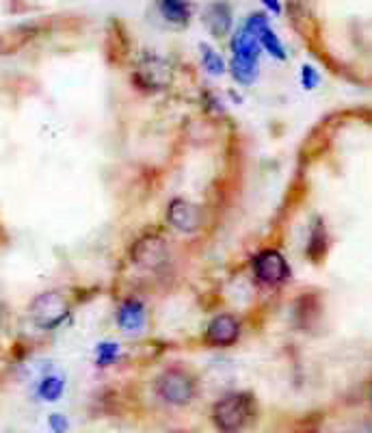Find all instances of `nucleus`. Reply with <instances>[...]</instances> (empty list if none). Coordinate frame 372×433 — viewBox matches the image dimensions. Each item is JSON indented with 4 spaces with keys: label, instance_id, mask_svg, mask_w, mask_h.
<instances>
[{
    "label": "nucleus",
    "instance_id": "nucleus-4",
    "mask_svg": "<svg viewBox=\"0 0 372 433\" xmlns=\"http://www.w3.org/2000/svg\"><path fill=\"white\" fill-rule=\"evenodd\" d=\"M254 275L262 286H281L290 280V266L277 249H264L254 258Z\"/></svg>",
    "mask_w": 372,
    "mask_h": 433
},
{
    "label": "nucleus",
    "instance_id": "nucleus-18",
    "mask_svg": "<svg viewBox=\"0 0 372 433\" xmlns=\"http://www.w3.org/2000/svg\"><path fill=\"white\" fill-rule=\"evenodd\" d=\"M318 80H321V76H318V71L312 65H305L303 69H301V83H303L305 89H314L318 85Z\"/></svg>",
    "mask_w": 372,
    "mask_h": 433
},
{
    "label": "nucleus",
    "instance_id": "nucleus-13",
    "mask_svg": "<svg viewBox=\"0 0 372 433\" xmlns=\"http://www.w3.org/2000/svg\"><path fill=\"white\" fill-rule=\"evenodd\" d=\"M158 13L171 26H186L191 20V3L188 0H156Z\"/></svg>",
    "mask_w": 372,
    "mask_h": 433
},
{
    "label": "nucleus",
    "instance_id": "nucleus-15",
    "mask_svg": "<svg viewBox=\"0 0 372 433\" xmlns=\"http://www.w3.org/2000/svg\"><path fill=\"white\" fill-rule=\"evenodd\" d=\"M308 251H310V256L314 258V262L327 251V232H325V228H323L321 221H318V223L312 228V237H310Z\"/></svg>",
    "mask_w": 372,
    "mask_h": 433
},
{
    "label": "nucleus",
    "instance_id": "nucleus-21",
    "mask_svg": "<svg viewBox=\"0 0 372 433\" xmlns=\"http://www.w3.org/2000/svg\"><path fill=\"white\" fill-rule=\"evenodd\" d=\"M368 399H370V407H372V390H370V396H368Z\"/></svg>",
    "mask_w": 372,
    "mask_h": 433
},
{
    "label": "nucleus",
    "instance_id": "nucleus-8",
    "mask_svg": "<svg viewBox=\"0 0 372 433\" xmlns=\"http://www.w3.org/2000/svg\"><path fill=\"white\" fill-rule=\"evenodd\" d=\"M245 28L247 31H251L256 37H258V42H260V46L267 50L271 57H275V59H279V61H283L286 59V50H283V44L279 42V37L275 35V31L269 26V17L264 15V13H251L249 15V20H247V24H245Z\"/></svg>",
    "mask_w": 372,
    "mask_h": 433
},
{
    "label": "nucleus",
    "instance_id": "nucleus-2",
    "mask_svg": "<svg viewBox=\"0 0 372 433\" xmlns=\"http://www.w3.org/2000/svg\"><path fill=\"white\" fill-rule=\"evenodd\" d=\"M154 388H156L158 399H163L165 403L175 405V407L188 405L195 399V392H197L193 375L178 366L167 368L158 375Z\"/></svg>",
    "mask_w": 372,
    "mask_h": 433
},
{
    "label": "nucleus",
    "instance_id": "nucleus-5",
    "mask_svg": "<svg viewBox=\"0 0 372 433\" xmlns=\"http://www.w3.org/2000/svg\"><path fill=\"white\" fill-rule=\"evenodd\" d=\"M35 323L44 330H52L67 316V301L59 293H44L30 305Z\"/></svg>",
    "mask_w": 372,
    "mask_h": 433
},
{
    "label": "nucleus",
    "instance_id": "nucleus-19",
    "mask_svg": "<svg viewBox=\"0 0 372 433\" xmlns=\"http://www.w3.org/2000/svg\"><path fill=\"white\" fill-rule=\"evenodd\" d=\"M50 427L55 431H65L67 429V421H65L63 414H52V416H50Z\"/></svg>",
    "mask_w": 372,
    "mask_h": 433
},
{
    "label": "nucleus",
    "instance_id": "nucleus-20",
    "mask_svg": "<svg viewBox=\"0 0 372 433\" xmlns=\"http://www.w3.org/2000/svg\"><path fill=\"white\" fill-rule=\"evenodd\" d=\"M260 3L267 7L269 11H273L275 15H279L281 13V5H279V0H260Z\"/></svg>",
    "mask_w": 372,
    "mask_h": 433
},
{
    "label": "nucleus",
    "instance_id": "nucleus-6",
    "mask_svg": "<svg viewBox=\"0 0 372 433\" xmlns=\"http://www.w3.org/2000/svg\"><path fill=\"white\" fill-rule=\"evenodd\" d=\"M167 219L175 230L193 234V232H197L202 228V210L195 204L182 200V197H175V200L169 202Z\"/></svg>",
    "mask_w": 372,
    "mask_h": 433
},
{
    "label": "nucleus",
    "instance_id": "nucleus-3",
    "mask_svg": "<svg viewBox=\"0 0 372 433\" xmlns=\"http://www.w3.org/2000/svg\"><path fill=\"white\" fill-rule=\"evenodd\" d=\"M251 416V396L245 392L225 394L212 407V421L221 431H238Z\"/></svg>",
    "mask_w": 372,
    "mask_h": 433
},
{
    "label": "nucleus",
    "instance_id": "nucleus-1",
    "mask_svg": "<svg viewBox=\"0 0 372 433\" xmlns=\"http://www.w3.org/2000/svg\"><path fill=\"white\" fill-rule=\"evenodd\" d=\"M260 42L258 37L247 31L245 26L232 37V69H234V78L238 83L249 85L258 76V59H260Z\"/></svg>",
    "mask_w": 372,
    "mask_h": 433
},
{
    "label": "nucleus",
    "instance_id": "nucleus-9",
    "mask_svg": "<svg viewBox=\"0 0 372 433\" xmlns=\"http://www.w3.org/2000/svg\"><path fill=\"white\" fill-rule=\"evenodd\" d=\"M132 260L143 266V269H158L163 266L167 260V247L165 241L156 234H150V237L141 239L134 247H132Z\"/></svg>",
    "mask_w": 372,
    "mask_h": 433
},
{
    "label": "nucleus",
    "instance_id": "nucleus-14",
    "mask_svg": "<svg viewBox=\"0 0 372 433\" xmlns=\"http://www.w3.org/2000/svg\"><path fill=\"white\" fill-rule=\"evenodd\" d=\"M65 390V377L63 375H46L42 377V382L37 384V396L42 401H59L61 399V394Z\"/></svg>",
    "mask_w": 372,
    "mask_h": 433
},
{
    "label": "nucleus",
    "instance_id": "nucleus-7",
    "mask_svg": "<svg viewBox=\"0 0 372 433\" xmlns=\"http://www.w3.org/2000/svg\"><path fill=\"white\" fill-rule=\"evenodd\" d=\"M238 336H240V323L232 314H219L208 323L204 340L212 347H229L238 340Z\"/></svg>",
    "mask_w": 372,
    "mask_h": 433
},
{
    "label": "nucleus",
    "instance_id": "nucleus-11",
    "mask_svg": "<svg viewBox=\"0 0 372 433\" xmlns=\"http://www.w3.org/2000/svg\"><path fill=\"white\" fill-rule=\"evenodd\" d=\"M167 78H169V67L158 59V57H152V59H145L143 63L139 65L136 69V83L143 85V87H154V89H161L167 85Z\"/></svg>",
    "mask_w": 372,
    "mask_h": 433
},
{
    "label": "nucleus",
    "instance_id": "nucleus-12",
    "mask_svg": "<svg viewBox=\"0 0 372 433\" xmlns=\"http://www.w3.org/2000/svg\"><path fill=\"white\" fill-rule=\"evenodd\" d=\"M204 22L208 26V31L215 35V37H221V35H227L229 28H232V11H229L227 3H212L206 7L204 11Z\"/></svg>",
    "mask_w": 372,
    "mask_h": 433
},
{
    "label": "nucleus",
    "instance_id": "nucleus-17",
    "mask_svg": "<svg viewBox=\"0 0 372 433\" xmlns=\"http://www.w3.org/2000/svg\"><path fill=\"white\" fill-rule=\"evenodd\" d=\"M117 355H119V345H115V342H100L96 349V364L109 366L115 362Z\"/></svg>",
    "mask_w": 372,
    "mask_h": 433
},
{
    "label": "nucleus",
    "instance_id": "nucleus-16",
    "mask_svg": "<svg viewBox=\"0 0 372 433\" xmlns=\"http://www.w3.org/2000/svg\"><path fill=\"white\" fill-rule=\"evenodd\" d=\"M200 50H202V63H204V67L210 71V74H215V76L223 74V71H225V63L221 59V54H217V50H212L206 44H202Z\"/></svg>",
    "mask_w": 372,
    "mask_h": 433
},
{
    "label": "nucleus",
    "instance_id": "nucleus-10",
    "mask_svg": "<svg viewBox=\"0 0 372 433\" xmlns=\"http://www.w3.org/2000/svg\"><path fill=\"white\" fill-rule=\"evenodd\" d=\"M145 305L139 299L130 297L126 301H121L117 310V325L126 334H139L145 328Z\"/></svg>",
    "mask_w": 372,
    "mask_h": 433
}]
</instances>
